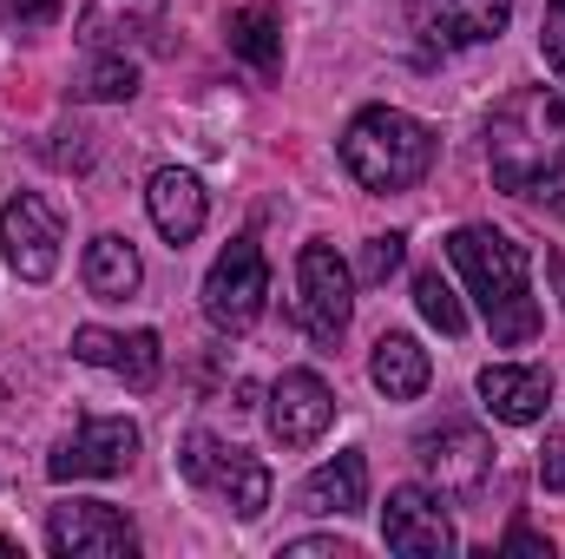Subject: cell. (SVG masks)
<instances>
[{
    "instance_id": "obj_1",
    "label": "cell",
    "mask_w": 565,
    "mask_h": 559,
    "mask_svg": "<svg viewBox=\"0 0 565 559\" xmlns=\"http://www.w3.org/2000/svg\"><path fill=\"white\" fill-rule=\"evenodd\" d=\"M487 165L500 191L565 211V99L553 86H520L493 106Z\"/></svg>"
},
{
    "instance_id": "obj_2",
    "label": "cell",
    "mask_w": 565,
    "mask_h": 559,
    "mask_svg": "<svg viewBox=\"0 0 565 559\" xmlns=\"http://www.w3.org/2000/svg\"><path fill=\"white\" fill-rule=\"evenodd\" d=\"M447 257L467 277V289H473V303H480V316H487V329H493L500 349H520V342H533L546 329V309L533 296V264H526V251L507 231L460 224L447 238Z\"/></svg>"
},
{
    "instance_id": "obj_3",
    "label": "cell",
    "mask_w": 565,
    "mask_h": 559,
    "mask_svg": "<svg viewBox=\"0 0 565 559\" xmlns=\"http://www.w3.org/2000/svg\"><path fill=\"white\" fill-rule=\"evenodd\" d=\"M342 165L355 171L362 191H415L434 171V133L402 106H369L342 133Z\"/></svg>"
},
{
    "instance_id": "obj_4",
    "label": "cell",
    "mask_w": 565,
    "mask_h": 559,
    "mask_svg": "<svg viewBox=\"0 0 565 559\" xmlns=\"http://www.w3.org/2000/svg\"><path fill=\"white\" fill-rule=\"evenodd\" d=\"M178 474H184L191 487L231 500L237 520H257V514L270 507V467H264L257 454H244V447H224V441L204 434V428L184 434V447H178Z\"/></svg>"
},
{
    "instance_id": "obj_5",
    "label": "cell",
    "mask_w": 565,
    "mask_h": 559,
    "mask_svg": "<svg viewBox=\"0 0 565 559\" xmlns=\"http://www.w3.org/2000/svg\"><path fill=\"white\" fill-rule=\"evenodd\" d=\"M264 296H270V264L257 251V238H231L204 277V316L224 329V336H244L257 316H264Z\"/></svg>"
},
{
    "instance_id": "obj_6",
    "label": "cell",
    "mask_w": 565,
    "mask_h": 559,
    "mask_svg": "<svg viewBox=\"0 0 565 559\" xmlns=\"http://www.w3.org/2000/svg\"><path fill=\"white\" fill-rule=\"evenodd\" d=\"M355 316V271L329 251V244H302L296 257V323L316 342H335Z\"/></svg>"
},
{
    "instance_id": "obj_7",
    "label": "cell",
    "mask_w": 565,
    "mask_h": 559,
    "mask_svg": "<svg viewBox=\"0 0 565 559\" xmlns=\"http://www.w3.org/2000/svg\"><path fill=\"white\" fill-rule=\"evenodd\" d=\"M422 454V474L434 481V494H454V500H473L493 474V441L473 428V421H440L415 441Z\"/></svg>"
},
{
    "instance_id": "obj_8",
    "label": "cell",
    "mask_w": 565,
    "mask_h": 559,
    "mask_svg": "<svg viewBox=\"0 0 565 559\" xmlns=\"http://www.w3.org/2000/svg\"><path fill=\"white\" fill-rule=\"evenodd\" d=\"M139 454V428L119 415H86L53 454H46V474L53 481H113L126 474Z\"/></svg>"
},
{
    "instance_id": "obj_9",
    "label": "cell",
    "mask_w": 565,
    "mask_h": 559,
    "mask_svg": "<svg viewBox=\"0 0 565 559\" xmlns=\"http://www.w3.org/2000/svg\"><path fill=\"white\" fill-rule=\"evenodd\" d=\"M0 244H7L13 277H20V283H46L53 271H60L66 224H60V211H53L46 198L20 191V198H7V211H0Z\"/></svg>"
},
{
    "instance_id": "obj_10",
    "label": "cell",
    "mask_w": 565,
    "mask_h": 559,
    "mask_svg": "<svg viewBox=\"0 0 565 559\" xmlns=\"http://www.w3.org/2000/svg\"><path fill=\"white\" fill-rule=\"evenodd\" d=\"M46 547L60 559H132L139 553V534L106 500H66L46 520Z\"/></svg>"
},
{
    "instance_id": "obj_11",
    "label": "cell",
    "mask_w": 565,
    "mask_h": 559,
    "mask_svg": "<svg viewBox=\"0 0 565 559\" xmlns=\"http://www.w3.org/2000/svg\"><path fill=\"white\" fill-rule=\"evenodd\" d=\"M382 540L402 559H447L454 553V520L440 514V494L427 487H395L382 507Z\"/></svg>"
},
{
    "instance_id": "obj_12",
    "label": "cell",
    "mask_w": 565,
    "mask_h": 559,
    "mask_svg": "<svg viewBox=\"0 0 565 559\" xmlns=\"http://www.w3.org/2000/svg\"><path fill=\"white\" fill-rule=\"evenodd\" d=\"M335 421V395L316 369H282L270 389V434L282 447H316Z\"/></svg>"
},
{
    "instance_id": "obj_13",
    "label": "cell",
    "mask_w": 565,
    "mask_h": 559,
    "mask_svg": "<svg viewBox=\"0 0 565 559\" xmlns=\"http://www.w3.org/2000/svg\"><path fill=\"white\" fill-rule=\"evenodd\" d=\"M73 356L93 362V369H113L126 389H158V369H164V349L151 329H132V336H113V329H73Z\"/></svg>"
},
{
    "instance_id": "obj_14",
    "label": "cell",
    "mask_w": 565,
    "mask_h": 559,
    "mask_svg": "<svg viewBox=\"0 0 565 559\" xmlns=\"http://www.w3.org/2000/svg\"><path fill=\"white\" fill-rule=\"evenodd\" d=\"M513 20V0H422L415 7V27H422L427 46H480V40H500Z\"/></svg>"
},
{
    "instance_id": "obj_15",
    "label": "cell",
    "mask_w": 565,
    "mask_h": 559,
    "mask_svg": "<svg viewBox=\"0 0 565 559\" xmlns=\"http://www.w3.org/2000/svg\"><path fill=\"white\" fill-rule=\"evenodd\" d=\"M480 402H487V415L507 421V428H533V421H546L553 376L526 369V362H493V369H480Z\"/></svg>"
},
{
    "instance_id": "obj_16",
    "label": "cell",
    "mask_w": 565,
    "mask_h": 559,
    "mask_svg": "<svg viewBox=\"0 0 565 559\" xmlns=\"http://www.w3.org/2000/svg\"><path fill=\"white\" fill-rule=\"evenodd\" d=\"M145 211H151L158 238L184 251V244L204 231V218H211V198H204L198 171H178V165H164V171L151 178V191H145Z\"/></svg>"
},
{
    "instance_id": "obj_17",
    "label": "cell",
    "mask_w": 565,
    "mask_h": 559,
    "mask_svg": "<svg viewBox=\"0 0 565 559\" xmlns=\"http://www.w3.org/2000/svg\"><path fill=\"white\" fill-rule=\"evenodd\" d=\"M164 20V0H86L79 13V46L86 53H126L145 46Z\"/></svg>"
},
{
    "instance_id": "obj_18",
    "label": "cell",
    "mask_w": 565,
    "mask_h": 559,
    "mask_svg": "<svg viewBox=\"0 0 565 559\" xmlns=\"http://www.w3.org/2000/svg\"><path fill=\"white\" fill-rule=\"evenodd\" d=\"M369 376H375V389H382L388 402H415L427 389V376H434V362H427V349L415 336L388 329V336L375 342V356H369Z\"/></svg>"
},
{
    "instance_id": "obj_19",
    "label": "cell",
    "mask_w": 565,
    "mask_h": 559,
    "mask_svg": "<svg viewBox=\"0 0 565 559\" xmlns=\"http://www.w3.org/2000/svg\"><path fill=\"white\" fill-rule=\"evenodd\" d=\"M79 277H86V289H93L99 303H126L145 283V264H139V251H132V238H113V231H106V238L86 244Z\"/></svg>"
},
{
    "instance_id": "obj_20",
    "label": "cell",
    "mask_w": 565,
    "mask_h": 559,
    "mask_svg": "<svg viewBox=\"0 0 565 559\" xmlns=\"http://www.w3.org/2000/svg\"><path fill=\"white\" fill-rule=\"evenodd\" d=\"M362 500H369V461L362 454H335L302 481L309 514H362Z\"/></svg>"
},
{
    "instance_id": "obj_21",
    "label": "cell",
    "mask_w": 565,
    "mask_h": 559,
    "mask_svg": "<svg viewBox=\"0 0 565 559\" xmlns=\"http://www.w3.org/2000/svg\"><path fill=\"white\" fill-rule=\"evenodd\" d=\"M231 53H237L250 73L277 80L282 73V20H277V7H264V0L237 7V13H231Z\"/></svg>"
},
{
    "instance_id": "obj_22",
    "label": "cell",
    "mask_w": 565,
    "mask_h": 559,
    "mask_svg": "<svg viewBox=\"0 0 565 559\" xmlns=\"http://www.w3.org/2000/svg\"><path fill=\"white\" fill-rule=\"evenodd\" d=\"M79 93H86V99H132V93H139V66H132L126 53H86Z\"/></svg>"
},
{
    "instance_id": "obj_23",
    "label": "cell",
    "mask_w": 565,
    "mask_h": 559,
    "mask_svg": "<svg viewBox=\"0 0 565 559\" xmlns=\"http://www.w3.org/2000/svg\"><path fill=\"white\" fill-rule=\"evenodd\" d=\"M415 309H422L440 336H460V329H467V309H460L454 283L440 277V271H422V277H415Z\"/></svg>"
},
{
    "instance_id": "obj_24",
    "label": "cell",
    "mask_w": 565,
    "mask_h": 559,
    "mask_svg": "<svg viewBox=\"0 0 565 559\" xmlns=\"http://www.w3.org/2000/svg\"><path fill=\"white\" fill-rule=\"evenodd\" d=\"M402 251H408V238H395V231H388V238H369V244H362L355 277H362V283H388L395 271H402Z\"/></svg>"
},
{
    "instance_id": "obj_25",
    "label": "cell",
    "mask_w": 565,
    "mask_h": 559,
    "mask_svg": "<svg viewBox=\"0 0 565 559\" xmlns=\"http://www.w3.org/2000/svg\"><path fill=\"white\" fill-rule=\"evenodd\" d=\"M540 53H546V66L565 80V0L546 7V27H540Z\"/></svg>"
},
{
    "instance_id": "obj_26",
    "label": "cell",
    "mask_w": 565,
    "mask_h": 559,
    "mask_svg": "<svg viewBox=\"0 0 565 559\" xmlns=\"http://www.w3.org/2000/svg\"><path fill=\"white\" fill-rule=\"evenodd\" d=\"M540 487L565 494V434H546V447H540Z\"/></svg>"
},
{
    "instance_id": "obj_27",
    "label": "cell",
    "mask_w": 565,
    "mask_h": 559,
    "mask_svg": "<svg viewBox=\"0 0 565 559\" xmlns=\"http://www.w3.org/2000/svg\"><path fill=\"white\" fill-rule=\"evenodd\" d=\"M0 13H7L13 27H46V20L60 13V0H0Z\"/></svg>"
},
{
    "instance_id": "obj_28",
    "label": "cell",
    "mask_w": 565,
    "mask_h": 559,
    "mask_svg": "<svg viewBox=\"0 0 565 559\" xmlns=\"http://www.w3.org/2000/svg\"><path fill=\"white\" fill-rule=\"evenodd\" d=\"M500 553L507 559H553V540H540L533 527H513V534L500 540Z\"/></svg>"
},
{
    "instance_id": "obj_29",
    "label": "cell",
    "mask_w": 565,
    "mask_h": 559,
    "mask_svg": "<svg viewBox=\"0 0 565 559\" xmlns=\"http://www.w3.org/2000/svg\"><path fill=\"white\" fill-rule=\"evenodd\" d=\"M282 553L289 559H355V547L349 540H289Z\"/></svg>"
},
{
    "instance_id": "obj_30",
    "label": "cell",
    "mask_w": 565,
    "mask_h": 559,
    "mask_svg": "<svg viewBox=\"0 0 565 559\" xmlns=\"http://www.w3.org/2000/svg\"><path fill=\"white\" fill-rule=\"evenodd\" d=\"M546 271H553V283H559V303H565V257H559V251L546 257Z\"/></svg>"
}]
</instances>
